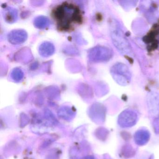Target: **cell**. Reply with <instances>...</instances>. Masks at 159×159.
<instances>
[{"label": "cell", "mask_w": 159, "mask_h": 159, "mask_svg": "<svg viewBox=\"0 0 159 159\" xmlns=\"http://www.w3.org/2000/svg\"><path fill=\"white\" fill-rule=\"evenodd\" d=\"M150 134L146 129H140L136 132L134 136V140L137 145L143 146L146 145L149 140Z\"/></svg>", "instance_id": "cell-8"}, {"label": "cell", "mask_w": 159, "mask_h": 159, "mask_svg": "<svg viewBox=\"0 0 159 159\" xmlns=\"http://www.w3.org/2000/svg\"><path fill=\"white\" fill-rule=\"evenodd\" d=\"M110 73L113 80L120 85L126 86L131 82V71L123 63H118L113 65L111 68Z\"/></svg>", "instance_id": "cell-3"}, {"label": "cell", "mask_w": 159, "mask_h": 159, "mask_svg": "<svg viewBox=\"0 0 159 159\" xmlns=\"http://www.w3.org/2000/svg\"><path fill=\"white\" fill-rule=\"evenodd\" d=\"M89 60L94 63H100L109 61L113 55L112 51L108 47L102 45L91 48L88 52Z\"/></svg>", "instance_id": "cell-4"}, {"label": "cell", "mask_w": 159, "mask_h": 159, "mask_svg": "<svg viewBox=\"0 0 159 159\" xmlns=\"http://www.w3.org/2000/svg\"><path fill=\"white\" fill-rule=\"evenodd\" d=\"M52 16L57 28L61 31L71 30L82 22L81 12L79 7L69 2H63L57 6L53 10Z\"/></svg>", "instance_id": "cell-1"}, {"label": "cell", "mask_w": 159, "mask_h": 159, "mask_svg": "<svg viewBox=\"0 0 159 159\" xmlns=\"http://www.w3.org/2000/svg\"><path fill=\"white\" fill-rule=\"evenodd\" d=\"M28 34L24 30H12L8 35L9 42L14 45L22 44L27 39Z\"/></svg>", "instance_id": "cell-7"}, {"label": "cell", "mask_w": 159, "mask_h": 159, "mask_svg": "<svg viewBox=\"0 0 159 159\" xmlns=\"http://www.w3.org/2000/svg\"><path fill=\"white\" fill-rule=\"evenodd\" d=\"M132 147H130V146H125V153H124V155H132L133 154L134 151H133L132 149Z\"/></svg>", "instance_id": "cell-14"}, {"label": "cell", "mask_w": 159, "mask_h": 159, "mask_svg": "<svg viewBox=\"0 0 159 159\" xmlns=\"http://www.w3.org/2000/svg\"><path fill=\"white\" fill-rule=\"evenodd\" d=\"M138 120V115L134 111L127 109L123 111L118 117V122L123 128L134 126Z\"/></svg>", "instance_id": "cell-5"}, {"label": "cell", "mask_w": 159, "mask_h": 159, "mask_svg": "<svg viewBox=\"0 0 159 159\" xmlns=\"http://www.w3.org/2000/svg\"><path fill=\"white\" fill-rule=\"evenodd\" d=\"M152 125L155 133L159 134V117L153 119Z\"/></svg>", "instance_id": "cell-13"}, {"label": "cell", "mask_w": 159, "mask_h": 159, "mask_svg": "<svg viewBox=\"0 0 159 159\" xmlns=\"http://www.w3.org/2000/svg\"><path fill=\"white\" fill-rule=\"evenodd\" d=\"M11 77L14 81L20 82L24 78V73L21 69L19 68H15L12 70Z\"/></svg>", "instance_id": "cell-12"}, {"label": "cell", "mask_w": 159, "mask_h": 159, "mask_svg": "<svg viewBox=\"0 0 159 159\" xmlns=\"http://www.w3.org/2000/svg\"><path fill=\"white\" fill-rule=\"evenodd\" d=\"M147 104L149 112L154 119L159 117V93H149L147 96Z\"/></svg>", "instance_id": "cell-6"}, {"label": "cell", "mask_w": 159, "mask_h": 159, "mask_svg": "<svg viewBox=\"0 0 159 159\" xmlns=\"http://www.w3.org/2000/svg\"><path fill=\"white\" fill-rule=\"evenodd\" d=\"M111 37L113 45L121 54L123 55H130L132 54L131 45L120 28L114 27L112 28Z\"/></svg>", "instance_id": "cell-2"}, {"label": "cell", "mask_w": 159, "mask_h": 159, "mask_svg": "<svg viewBox=\"0 0 159 159\" xmlns=\"http://www.w3.org/2000/svg\"><path fill=\"white\" fill-rule=\"evenodd\" d=\"M3 16L6 22L9 24H13L17 21L18 11L12 7H5L3 10Z\"/></svg>", "instance_id": "cell-10"}, {"label": "cell", "mask_w": 159, "mask_h": 159, "mask_svg": "<svg viewBox=\"0 0 159 159\" xmlns=\"http://www.w3.org/2000/svg\"><path fill=\"white\" fill-rule=\"evenodd\" d=\"M50 21L46 16H39L34 19L33 24L35 27L39 29H45L50 25Z\"/></svg>", "instance_id": "cell-11"}, {"label": "cell", "mask_w": 159, "mask_h": 159, "mask_svg": "<svg viewBox=\"0 0 159 159\" xmlns=\"http://www.w3.org/2000/svg\"><path fill=\"white\" fill-rule=\"evenodd\" d=\"M55 51L54 45L49 42L43 43L39 47V53L43 57H48L51 56L54 53Z\"/></svg>", "instance_id": "cell-9"}]
</instances>
